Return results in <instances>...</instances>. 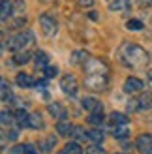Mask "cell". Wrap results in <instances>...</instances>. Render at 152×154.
I'll return each mask as SVG.
<instances>
[{
    "label": "cell",
    "instance_id": "1",
    "mask_svg": "<svg viewBox=\"0 0 152 154\" xmlns=\"http://www.w3.org/2000/svg\"><path fill=\"white\" fill-rule=\"evenodd\" d=\"M118 58L128 68H143L145 64H148L150 55L137 43H122L118 49Z\"/></svg>",
    "mask_w": 152,
    "mask_h": 154
},
{
    "label": "cell",
    "instance_id": "2",
    "mask_svg": "<svg viewBox=\"0 0 152 154\" xmlns=\"http://www.w3.org/2000/svg\"><path fill=\"white\" fill-rule=\"evenodd\" d=\"M34 42H36L34 34L30 32V30H25V32L10 38V42H8L6 45L10 47V51H28L34 45Z\"/></svg>",
    "mask_w": 152,
    "mask_h": 154
},
{
    "label": "cell",
    "instance_id": "3",
    "mask_svg": "<svg viewBox=\"0 0 152 154\" xmlns=\"http://www.w3.org/2000/svg\"><path fill=\"white\" fill-rule=\"evenodd\" d=\"M83 70H85V75H109V66L102 58L88 57L83 62Z\"/></svg>",
    "mask_w": 152,
    "mask_h": 154
},
{
    "label": "cell",
    "instance_id": "4",
    "mask_svg": "<svg viewBox=\"0 0 152 154\" xmlns=\"http://www.w3.org/2000/svg\"><path fill=\"white\" fill-rule=\"evenodd\" d=\"M107 85H109V75H85V87L94 92L105 90Z\"/></svg>",
    "mask_w": 152,
    "mask_h": 154
},
{
    "label": "cell",
    "instance_id": "5",
    "mask_svg": "<svg viewBox=\"0 0 152 154\" xmlns=\"http://www.w3.org/2000/svg\"><path fill=\"white\" fill-rule=\"evenodd\" d=\"M40 26H41L43 34L47 36V38H55L56 32H58V23H56V19L53 17V15H49V13H41V15H40Z\"/></svg>",
    "mask_w": 152,
    "mask_h": 154
},
{
    "label": "cell",
    "instance_id": "6",
    "mask_svg": "<svg viewBox=\"0 0 152 154\" xmlns=\"http://www.w3.org/2000/svg\"><path fill=\"white\" fill-rule=\"evenodd\" d=\"M60 88L64 90V94H68V96H75L77 94V88H79V83H77V79H75L73 75H64L62 79H60Z\"/></svg>",
    "mask_w": 152,
    "mask_h": 154
},
{
    "label": "cell",
    "instance_id": "7",
    "mask_svg": "<svg viewBox=\"0 0 152 154\" xmlns=\"http://www.w3.org/2000/svg\"><path fill=\"white\" fill-rule=\"evenodd\" d=\"M135 147L141 154H150L152 152V134H141L135 139Z\"/></svg>",
    "mask_w": 152,
    "mask_h": 154
},
{
    "label": "cell",
    "instance_id": "8",
    "mask_svg": "<svg viewBox=\"0 0 152 154\" xmlns=\"http://www.w3.org/2000/svg\"><path fill=\"white\" fill-rule=\"evenodd\" d=\"M143 81L137 79V77H128V79L124 81V92H128V94H135V92H141L143 90Z\"/></svg>",
    "mask_w": 152,
    "mask_h": 154
},
{
    "label": "cell",
    "instance_id": "9",
    "mask_svg": "<svg viewBox=\"0 0 152 154\" xmlns=\"http://www.w3.org/2000/svg\"><path fill=\"white\" fill-rule=\"evenodd\" d=\"M137 100V111H147L152 107V92H141Z\"/></svg>",
    "mask_w": 152,
    "mask_h": 154
},
{
    "label": "cell",
    "instance_id": "10",
    "mask_svg": "<svg viewBox=\"0 0 152 154\" xmlns=\"http://www.w3.org/2000/svg\"><path fill=\"white\" fill-rule=\"evenodd\" d=\"M83 107L90 113H103V105L94 98H83Z\"/></svg>",
    "mask_w": 152,
    "mask_h": 154
},
{
    "label": "cell",
    "instance_id": "11",
    "mask_svg": "<svg viewBox=\"0 0 152 154\" xmlns=\"http://www.w3.org/2000/svg\"><path fill=\"white\" fill-rule=\"evenodd\" d=\"M49 113H51L55 119H58V120H66V119H68L66 107L60 105V103H51V105H49Z\"/></svg>",
    "mask_w": 152,
    "mask_h": 154
},
{
    "label": "cell",
    "instance_id": "12",
    "mask_svg": "<svg viewBox=\"0 0 152 154\" xmlns=\"http://www.w3.org/2000/svg\"><path fill=\"white\" fill-rule=\"evenodd\" d=\"M130 8H132L130 0H111L109 2L111 11H130Z\"/></svg>",
    "mask_w": 152,
    "mask_h": 154
},
{
    "label": "cell",
    "instance_id": "13",
    "mask_svg": "<svg viewBox=\"0 0 152 154\" xmlns=\"http://www.w3.org/2000/svg\"><path fill=\"white\" fill-rule=\"evenodd\" d=\"M15 120H17V124L21 126V128H25V126H30V115L23 109V107H19L17 111H15Z\"/></svg>",
    "mask_w": 152,
    "mask_h": 154
},
{
    "label": "cell",
    "instance_id": "14",
    "mask_svg": "<svg viewBox=\"0 0 152 154\" xmlns=\"http://www.w3.org/2000/svg\"><path fill=\"white\" fill-rule=\"evenodd\" d=\"M47 60H49V57L45 55L43 51H38L36 55H34V66L38 68V70H45V68L49 66V62H47Z\"/></svg>",
    "mask_w": 152,
    "mask_h": 154
},
{
    "label": "cell",
    "instance_id": "15",
    "mask_svg": "<svg viewBox=\"0 0 152 154\" xmlns=\"http://www.w3.org/2000/svg\"><path fill=\"white\" fill-rule=\"evenodd\" d=\"M109 122H111V126H126L128 124V117L122 113H117V111H113L109 115Z\"/></svg>",
    "mask_w": 152,
    "mask_h": 154
},
{
    "label": "cell",
    "instance_id": "16",
    "mask_svg": "<svg viewBox=\"0 0 152 154\" xmlns=\"http://www.w3.org/2000/svg\"><path fill=\"white\" fill-rule=\"evenodd\" d=\"M17 85L21 88H28V87H34L36 81L32 79V75H28V73H17Z\"/></svg>",
    "mask_w": 152,
    "mask_h": 154
},
{
    "label": "cell",
    "instance_id": "17",
    "mask_svg": "<svg viewBox=\"0 0 152 154\" xmlns=\"http://www.w3.org/2000/svg\"><path fill=\"white\" fill-rule=\"evenodd\" d=\"M13 13V4L11 0H2V6H0V19L8 21V17Z\"/></svg>",
    "mask_w": 152,
    "mask_h": 154
},
{
    "label": "cell",
    "instance_id": "18",
    "mask_svg": "<svg viewBox=\"0 0 152 154\" xmlns=\"http://www.w3.org/2000/svg\"><path fill=\"white\" fill-rule=\"evenodd\" d=\"M56 132H58V135H71V132H73L71 122H70V120H58Z\"/></svg>",
    "mask_w": 152,
    "mask_h": 154
},
{
    "label": "cell",
    "instance_id": "19",
    "mask_svg": "<svg viewBox=\"0 0 152 154\" xmlns=\"http://www.w3.org/2000/svg\"><path fill=\"white\" fill-rule=\"evenodd\" d=\"M55 145H56L55 135H49V137H45V139L40 141V150L41 152H51L53 149H55Z\"/></svg>",
    "mask_w": 152,
    "mask_h": 154
},
{
    "label": "cell",
    "instance_id": "20",
    "mask_svg": "<svg viewBox=\"0 0 152 154\" xmlns=\"http://www.w3.org/2000/svg\"><path fill=\"white\" fill-rule=\"evenodd\" d=\"M113 134H115L117 139H124V137H128V135H130L128 124H126V126H113Z\"/></svg>",
    "mask_w": 152,
    "mask_h": 154
},
{
    "label": "cell",
    "instance_id": "21",
    "mask_svg": "<svg viewBox=\"0 0 152 154\" xmlns=\"http://www.w3.org/2000/svg\"><path fill=\"white\" fill-rule=\"evenodd\" d=\"M30 128H34V130L43 128V122H41V115L40 113H32V115H30Z\"/></svg>",
    "mask_w": 152,
    "mask_h": 154
},
{
    "label": "cell",
    "instance_id": "22",
    "mask_svg": "<svg viewBox=\"0 0 152 154\" xmlns=\"http://www.w3.org/2000/svg\"><path fill=\"white\" fill-rule=\"evenodd\" d=\"M88 139L90 141H94V143H102V139H103V132L100 128H92L88 132Z\"/></svg>",
    "mask_w": 152,
    "mask_h": 154
},
{
    "label": "cell",
    "instance_id": "23",
    "mask_svg": "<svg viewBox=\"0 0 152 154\" xmlns=\"http://www.w3.org/2000/svg\"><path fill=\"white\" fill-rule=\"evenodd\" d=\"M71 137H73V139H77V141H83V139H87V137H88V134L85 132V128H81V126H73Z\"/></svg>",
    "mask_w": 152,
    "mask_h": 154
},
{
    "label": "cell",
    "instance_id": "24",
    "mask_svg": "<svg viewBox=\"0 0 152 154\" xmlns=\"http://www.w3.org/2000/svg\"><path fill=\"white\" fill-rule=\"evenodd\" d=\"M64 152L66 154H83V149H81V145L79 143H68L66 147H64Z\"/></svg>",
    "mask_w": 152,
    "mask_h": 154
},
{
    "label": "cell",
    "instance_id": "25",
    "mask_svg": "<svg viewBox=\"0 0 152 154\" xmlns=\"http://www.w3.org/2000/svg\"><path fill=\"white\" fill-rule=\"evenodd\" d=\"M126 28L128 30H133V32H139V30H143V21L139 19H130L126 23Z\"/></svg>",
    "mask_w": 152,
    "mask_h": 154
},
{
    "label": "cell",
    "instance_id": "26",
    "mask_svg": "<svg viewBox=\"0 0 152 154\" xmlns=\"http://www.w3.org/2000/svg\"><path fill=\"white\" fill-rule=\"evenodd\" d=\"M88 120L92 126H102L103 124V113H90Z\"/></svg>",
    "mask_w": 152,
    "mask_h": 154
},
{
    "label": "cell",
    "instance_id": "27",
    "mask_svg": "<svg viewBox=\"0 0 152 154\" xmlns=\"http://www.w3.org/2000/svg\"><path fill=\"white\" fill-rule=\"evenodd\" d=\"M15 64H26L28 60H30V53L28 51H21V53H17V55H15Z\"/></svg>",
    "mask_w": 152,
    "mask_h": 154
},
{
    "label": "cell",
    "instance_id": "28",
    "mask_svg": "<svg viewBox=\"0 0 152 154\" xmlns=\"http://www.w3.org/2000/svg\"><path fill=\"white\" fill-rule=\"evenodd\" d=\"M2 100L8 102V100H11V92H10V85H8L6 79H2Z\"/></svg>",
    "mask_w": 152,
    "mask_h": 154
},
{
    "label": "cell",
    "instance_id": "29",
    "mask_svg": "<svg viewBox=\"0 0 152 154\" xmlns=\"http://www.w3.org/2000/svg\"><path fill=\"white\" fill-rule=\"evenodd\" d=\"M87 154H103V149L100 147V143H94L87 149Z\"/></svg>",
    "mask_w": 152,
    "mask_h": 154
},
{
    "label": "cell",
    "instance_id": "30",
    "mask_svg": "<svg viewBox=\"0 0 152 154\" xmlns=\"http://www.w3.org/2000/svg\"><path fill=\"white\" fill-rule=\"evenodd\" d=\"M25 10V2H23V0H17V2H15V6H13V15H17V17H21V11Z\"/></svg>",
    "mask_w": 152,
    "mask_h": 154
},
{
    "label": "cell",
    "instance_id": "31",
    "mask_svg": "<svg viewBox=\"0 0 152 154\" xmlns=\"http://www.w3.org/2000/svg\"><path fill=\"white\" fill-rule=\"evenodd\" d=\"M43 73H45V77H55L58 73V70H56V66H47L43 70Z\"/></svg>",
    "mask_w": 152,
    "mask_h": 154
},
{
    "label": "cell",
    "instance_id": "32",
    "mask_svg": "<svg viewBox=\"0 0 152 154\" xmlns=\"http://www.w3.org/2000/svg\"><path fill=\"white\" fill-rule=\"evenodd\" d=\"M79 58H88V57H87V53H73L71 55V64H77Z\"/></svg>",
    "mask_w": 152,
    "mask_h": 154
},
{
    "label": "cell",
    "instance_id": "33",
    "mask_svg": "<svg viewBox=\"0 0 152 154\" xmlns=\"http://www.w3.org/2000/svg\"><path fill=\"white\" fill-rule=\"evenodd\" d=\"M25 154H40V150H38L36 147H34V145H25Z\"/></svg>",
    "mask_w": 152,
    "mask_h": 154
},
{
    "label": "cell",
    "instance_id": "34",
    "mask_svg": "<svg viewBox=\"0 0 152 154\" xmlns=\"http://www.w3.org/2000/svg\"><path fill=\"white\" fill-rule=\"evenodd\" d=\"M2 124H4V126L11 124V115L8 113V111H2Z\"/></svg>",
    "mask_w": 152,
    "mask_h": 154
},
{
    "label": "cell",
    "instance_id": "35",
    "mask_svg": "<svg viewBox=\"0 0 152 154\" xmlns=\"http://www.w3.org/2000/svg\"><path fill=\"white\" fill-rule=\"evenodd\" d=\"M128 111L130 113H133V111H137V100H130V102H128Z\"/></svg>",
    "mask_w": 152,
    "mask_h": 154
},
{
    "label": "cell",
    "instance_id": "36",
    "mask_svg": "<svg viewBox=\"0 0 152 154\" xmlns=\"http://www.w3.org/2000/svg\"><path fill=\"white\" fill-rule=\"evenodd\" d=\"M6 139H10V141H17V132H15V130H10V132H8V135H4Z\"/></svg>",
    "mask_w": 152,
    "mask_h": 154
},
{
    "label": "cell",
    "instance_id": "37",
    "mask_svg": "<svg viewBox=\"0 0 152 154\" xmlns=\"http://www.w3.org/2000/svg\"><path fill=\"white\" fill-rule=\"evenodd\" d=\"M77 2H79L81 8H90V6H94L96 0H77Z\"/></svg>",
    "mask_w": 152,
    "mask_h": 154
},
{
    "label": "cell",
    "instance_id": "38",
    "mask_svg": "<svg viewBox=\"0 0 152 154\" xmlns=\"http://www.w3.org/2000/svg\"><path fill=\"white\" fill-rule=\"evenodd\" d=\"M10 154H25V145H19V147H13Z\"/></svg>",
    "mask_w": 152,
    "mask_h": 154
},
{
    "label": "cell",
    "instance_id": "39",
    "mask_svg": "<svg viewBox=\"0 0 152 154\" xmlns=\"http://www.w3.org/2000/svg\"><path fill=\"white\" fill-rule=\"evenodd\" d=\"M147 81H148V85L152 87V68H150V70L147 72Z\"/></svg>",
    "mask_w": 152,
    "mask_h": 154
},
{
    "label": "cell",
    "instance_id": "40",
    "mask_svg": "<svg viewBox=\"0 0 152 154\" xmlns=\"http://www.w3.org/2000/svg\"><path fill=\"white\" fill-rule=\"evenodd\" d=\"M141 4L147 6V8H152V0H141Z\"/></svg>",
    "mask_w": 152,
    "mask_h": 154
},
{
    "label": "cell",
    "instance_id": "41",
    "mask_svg": "<svg viewBox=\"0 0 152 154\" xmlns=\"http://www.w3.org/2000/svg\"><path fill=\"white\" fill-rule=\"evenodd\" d=\"M117 154H124V152H117Z\"/></svg>",
    "mask_w": 152,
    "mask_h": 154
}]
</instances>
